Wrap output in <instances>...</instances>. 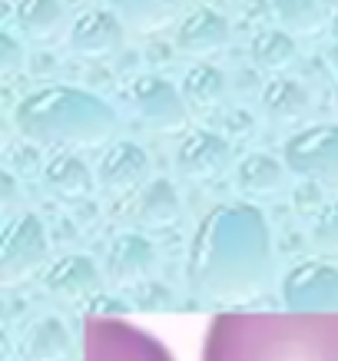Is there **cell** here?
<instances>
[{"instance_id": "cell-1", "label": "cell", "mask_w": 338, "mask_h": 361, "mask_svg": "<svg viewBox=\"0 0 338 361\" xmlns=\"http://www.w3.org/2000/svg\"><path fill=\"white\" fill-rule=\"evenodd\" d=\"M203 361H338V312H222Z\"/></svg>"}, {"instance_id": "cell-2", "label": "cell", "mask_w": 338, "mask_h": 361, "mask_svg": "<svg viewBox=\"0 0 338 361\" xmlns=\"http://www.w3.org/2000/svg\"><path fill=\"white\" fill-rule=\"evenodd\" d=\"M13 126L40 146H93L116 133L120 116L90 90L40 87L13 106Z\"/></svg>"}, {"instance_id": "cell-3", "label": "cell", "mask_w": 338, "mask_h": 361, "mask_svg": "<svg viewBox=\"0 0 338 361\" xmlns=\"http://www.w3.org/2000/svg\"><path fill=\"white\" fill-rule=\"evenodd\" d=\"M269 255V226L262 212L246 202L212 209L196 235V275L226 282L259 272Z\"/></svg>"}, {"instance_id": "cell-4", "label": "cell", "mask_w": 338, "mask_h": 361, "mask_svg": "<svg viewBox=\"0 0 338 361\" xmlns=\"http://www.w3.org/2000/svg\"><path fill=\"white\" fill-rule=\"evenodd\" d=\"M83 361H173L169 348L126 318H90L83 329Z\"/></svg>"}, {"instance_id": "cell-5", "label": "cell", "mask_w": 338, "mask_h": 361, "mask_svg": "<svg viewBox=\"0 0 338 361\" xmlns=\"http://www.w3.org/2000/svg\"><path fill=\"white\" fill-rule=\"evenodd\" d=\"M282 159L292 173L338 186V123H315L292 133L285 140Z\"/></svg>"}, {"instance_id": "cell-6", "label": "cell", "mask_w": 338, "mask_h": 361, "mask_svg": "<svg viewBox=\"0 0 338 361\" xmlns=\"http://www.w3.org/2000/svg\"><path fill=\"white\" fill-rule=\"evenodd\" d=\"M130 103L140 113V120L159 133L183 130L189 120V103H186L183 90L173 87L166 77H156V73H143L133 80Z\"/></svg>"}, {"instance_id": "cell-7", "label": "cell", "mask_w": 338, "mask_h": 361, "mask_svg": "<svg viewBox=\"0 0 338 361\" xmlns=\"http://www.w3.org/2000/svg\"><path fill=\"white\" fill-rule=\"evenodd\" d=\"M146 176H150V156L140 142L116 140L99 156L97 183L109 192H140L146 186Z\"/></svg>"}, {"instance_id": "cell-8", "label": "cell", "mask_w": 338, "mask_h": 361, "mask_svg": "<svg viewBox=\"0 0 338 361\" xmlns=\"http://www.w3.org/2000/svg\"><path fill=\"white\" fill-rule=\"evenodd\" d=\"M232 163V146L212 130H189L176 146V169L186 179H212Z\"/></svg>"}, {"instance_id": "cell-9", "label": "cell", "mask_w": 338, "mask_h": 361, "mask_svg": "<svg viewBox=\"0 0 338 361\" xmlns=\"http://www.w3.org/2000/svg\"><path fill=\"white\" fill-rule=\"evenodd\" d=\"M123 37H126V30H123L120 17L107 11V7H93V11H83L70 23L66 44L80 56H107L113 50H120Z\"/></svg>"}, {"instance_id": "cell-10", "label": "cell", "mask_w": 338, "mask_h": 361, "mask_svg": "<svg viewBox=\"0 0 338 361\" xmlns=\"http://www.w3.org/2000/svg\"><path fill=\"white\" fill-rule=\"evenodd\" d=\"M229 44V20L216 7H196L189 11L176 27V47L183 54L206 56Z\"/></svg>"}, {"instance_id": "cell-11", "label": "cell", "mask_w": 338, "mask_h": 361, "mask_svg": "<svg viewBox=\"0 0 338 361\" xmlns=\"http://www.w3.org/2000/svg\"><path fill=\"white\" fill-rule=\"evenodd\" d=\"M292 312H338V275L332 269H302L289 282Z\"/></svg>"}, {"instance_id": "cell-12", "label": "cell", "mask_w": 338, "mask_h": 361, "mask_svg": "<svg viewBox=\"0 0 338 361\" xmlns=\"http://www.w3.org/2000/svg\"><path fill=\"white\" fill-rule=\"evenodd\" d=\"M289 179L285 159H275L272 153H246L236 166V186L249 196H269L279 192Z\"/></svg>"}, {"instance_id": "cell-13", "label": "cell", "mask_w": 338, "mask_h": 361, "mask_svg": "<svg viewBox=\"0 0 338 361\" xmlns=\"http://www.w3.org/2000/svg\"><path fill=\"white\" fill-rule=\"evenodd\" d=\"M312 106V93L302 80L272 77L262 90V113L272 120H298Z\"/></svg>"}, {"instance_id": "cell-14", "label": "cell", "mask_w": 338, "mask_h": 361, "mask_svg": "<svg viewBox=\"0 0 338 361\" xmlns=\"http://www.w3.org/2000/svg\"><path fill=\"white\" fill-rule=\"evenodd\" d=\"M13 23L27 40L44 44L64 27V4L60 0H17L13 4Z\"/></svg>"}, {"instance_id": "cell-15", "label": "cell", "mask_w": 338, "mask_h": 361, "mask_svg": "<svg viewBox=\"0 0 338 361\" xmlns=\"http://www.w3.org/2000/svg\"><path fill=\"white\" fill-rule=\"evenodd\" d=\"M44 179L54 192H64V196H87L97 186V176L80 156L73 153H54L44 163Z\"/></svg>"}, {"instance_id": "cell-16", "label": "cell", "mask_w": 338, "mask_h": 361, "mask_svg": "<svg viewBox=\"0 0 338 361\" xmlns=\"http://www.w3.org/2000/svg\"><path fill=\"white\" fill-rule=\"evenodd\" d=\"M179 90L193 110H212L226 97V73L216 63H193L186 70Z\"/></svg>"}, {"instance_id": "cell-17", "label": "cell", "mask_w": 338, "mask_h": 361, "mask_svg": "<svg viewBox=\"0 0 338 361\" xmlns=\"http://www.w3.org/2000/svg\"><path fill=\"white\" fill-rule=\"evenodd\" d=\"M295 54H298V47H295L292 33H285L282 27L255 33V40H252V47H249L252 63L259 66V70H272V73L285 70V66L295 60Z\"/></svg>"}, {"instance_id": "cell-18", "label": "cell", "mask_w": 338, "mask_h": 361, "mask_svg": "<svg viewBox=\"0 0 338 361\" xmlns=\"http://www.w3.org/2000/svg\"><path fill=\"white\" fill-rule=\"evenodd\" d=\"M136 216L143 222H173L179 216V196L169 179H150L136 196Z\"/></svg>"}, {"instance_id": "cell-19", "label": "cell", "mask_w": 338, "mask_h": 361, "mask_svg": "<svg viewBox=\"0 0 338 361\" xmlns=\"http://www.w3.org/2000/svg\"><path fill=\"white\" fill-rule=\"evenodd\" d=\"M269 7L285 33H315L325 20L322 0H269Z\"/></svg>"}, {"instance_id": "cell-20", "label": "cell", "mask_w": 338, "mask_h": 361, "mask_svg": "<svg viewBox=\"0 0 338 361\" xmlns=\"http://www.w3.org/2000/svg\"><path fill=\"white\" fill-rule=\"evenodd\" d=\"M176 4L179 0H107L109 11L133 27H153V23L166 20L176 11Z\"/></svg>"}, {"instance_id": "cell-21", "label": "cell", "mask_w": 338, "mask_h": 361, "mask_svg": "<svg viewBox=\"0 0 338 361\" xmlns=\"http://www.w3.org/2000/svg\"><path fill=\"white\" fill-rule=\"evenodd\" d=\"M44 252V229L37 216H20L7 229V259H33Z\"/></svg>"}, {"instance_id": "cell-22", "label": "cell", "mask_w": 338, "mask_h": 361, "mask_svg": "<svg viewBox=\"0 0 338 361\" xmlns=\"http://www.w3.org/2000/svg\"><path fill=\"white\" fill-rule=\"evenodd\" d=\"M315 235L325 242V245L338 249V199H335V202H328V206L322 209L318 226H315Z\"/></svg>"}, {"instance_id": "cell-23", "label": "cell", "mask_w": 338, "mask_h": 361, "mask_svg": "<svg viewBox=\"0 0 338 361\" xmlns=\"http://www.w3.org/2000/svg\"><path fill=\"white\" fill-rule=\"evenodd\" d=\"M0 60H4V66H7V70L20 66V60H23V47H20V40H17L11 30L0 33Z\"/></svg>"}, {"instance_id": "cell-24", "label": "cell", "mask_w": 338, "mask_h": 361, "mask_svg": "<svg viewBox=\"0 0 338 361\" xmlns=\"http://www.w3.org/2000/svg\"><path fill=\"white\" fill-rule=\"evenodd\" d=\"M332 33H335V40H338V13H335V20H332Z\"/></svg>"}, {"instance_id": "cell-25", "label": "cell", "mask_w": 338, "mask_h": 361, "mask_svg": "<svg viewBox=\"0 0 338 361\" xmlns=\"http://www.w3.org/2000/svg\"><path fill=\"white\" fill-rule=\"evenodd\" d=\"M335 103H338V73H335Z\"/></svg>"}]
</instances>
